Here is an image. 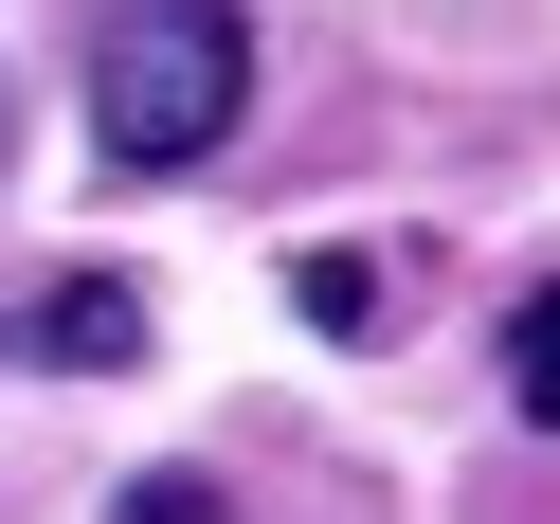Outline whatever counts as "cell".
Instances as JSON below:
<instances>
[{
	"instance_id": "7a4b0ae2",
	"label": "cell",
	"mask_w": 560,
	"mask_h": 524,
	"mask_svg": "<svg viewBox=\"0 0 560 524\" xmlns=\"http://www.w3.org/2000/svg\"><path fill=\"white\" fill-rule=\"evenodd\" d=\"M37 362H73V380H109V362H145V290H127V271H73V290L37 307Z\"/></svg>"
},
{
	"instance_id": "6da1fadb",
	"label": "cell",
	"mask_w": 560,
	"mask_h": 524,
	"mask_svg": "<svg viewBox=\"0 0 560 524\" xmlns=\"http://www.w3.org/2000/svg\"><path fill=\"white\" fill-rule=\"evenodd\" d=\"M235 109H254V19L235 0H109L91 19V145H109V182L218 163Z\"/></svg>"
},
{
	"instance_id": "3957f363",
	"label": "cell",
	"mask_w": 560,
	"mask_h": 524,
	"mask_svg": "<svg viewBox=\"0 0 560 524\" xmlns=\"http://www.w3.org/2000/svg\"><path fill=\"white\" fill-rule=\"evenodd\" d=\"M506 416H524V434H560V290L506 307Z\"/></svg>"
},
{
	"instance_id": "5b68a950",
	"label": "cell",
	"mask_w": 560,
	"mask_h": 524,
	"mask_svg": "<svg viewBox=\"0 0 560 524\" xmlns=\"http://www.w3.org/2000/svg\"><path fill=\"white\" fill-rule=\"evenodd\" d=\"M109 524H218V488H199V470H163V488H127Z\"/></svg>"
},
{
	"instance_id": "277c9868",
	"label": "cell",
	"mask_w": 560,
	"mask_h": 524,
	"mask_svg": "<svg viewBox=\"0 0 560 524\" xmlns=\"http://www.w3.org/2000/svg\"><path fill=\"white\" fill-rule=\"evenodd\" d=\"M362 307H380V271H362V254H307V326H343V343H380Z\"/></svg>"
}]
</instances>
